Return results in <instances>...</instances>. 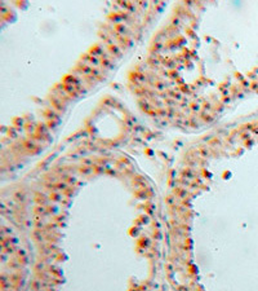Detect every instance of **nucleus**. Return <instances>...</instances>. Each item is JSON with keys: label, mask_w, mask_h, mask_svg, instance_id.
I'll list each match as a JSON object with an SVG mask.
<instances>
[{"label": "nucleus", "mask_w": 258, "mask_h": 291, "mask_svg": "<svg viewBox=\"0 0 258 291\" xmlns=\"http://www.w3.org/2000/svg\"><path fill=\"white\" fill-rule=\"evenodd\" d=\"M102 66L107 67V69H112L114 67V63H111L109 60H102Z\"/></svg>", "instance_id": "6"}, {"label": "nucleus", "mask_w": 258, "mask_h": 291, "mask_svg": "<svg viewBox=\"0 0 258 291\" xmlns=\"http://www.w3.org/2000/svg\"><path fill=\"white\" fill-rule=\"evenodd\" d=\"M63 83L73 84V85L75 87V88H76V91H77V92H85V89L83 88V83H81V80H80V79H79L77 76H75L74 74H70V75H67V76H64Z\"/></svg>", "instance_id": "1"}, {"label": "nucleus", "mask_w": 258, "mask_h": 291, "mask_svg": "<svg viewBox=\"0 0 258 291\" xmlns=\"http://www.w3.org/2000/svg\"><path fill=\"white\" fill-rule=\"evenodd\" d=\"M62 87L64 88V91H66L70 96H76L77 94V91H76V88L73 85V84H67V83H63L62 84Z\"/></svg>", "instance_id": "3"}, {"label": "nucleus", "mask_w": 258, "mask_h": 291, "mask_svg": "<svg viewBox=\"0 0 258 291\" xmlns=\"http://www.w3.org/2000/svg\"><path fill=\"white\" fill-rule=\"evenodd\" d=\"M83 61L88 62V65H90V66H94V67H98V66H99V60H98L97 57L92 56L90 53L83 56Z\"/></svg>", "instance_id": "2"}, {"label": "nucleus", "mask_w": 258, "mask_h": 291, "mask_svg": "<svg viewBox=\"0 0 258 291\" xmlns=\"http://www.w3.org/2000/svg\"><path fill=\"white\" fill-rule=\"evenodd\" d=\"M109 50H110V53L115 54V56H118V57H120V56H121V49L118 47V44L110 46V47H109Z\"/></svg>", "instance_id": "4"}, {"label": "nucleus", "mask_w": 258, "mask_h": 291, "mask_svg": "<svg viewBox=\"0 0 258 291\" xmlns=\"http://www.w3.org/2000/svg\"><path fill=\"white\" fill-rule=\"evenodd\" d=\"M115 30H116L119 34H121V35H125V34H128L127 27H125L123 24H116V25H115Z\"/></svg>", "instance_id": "5"}]
</instances>
